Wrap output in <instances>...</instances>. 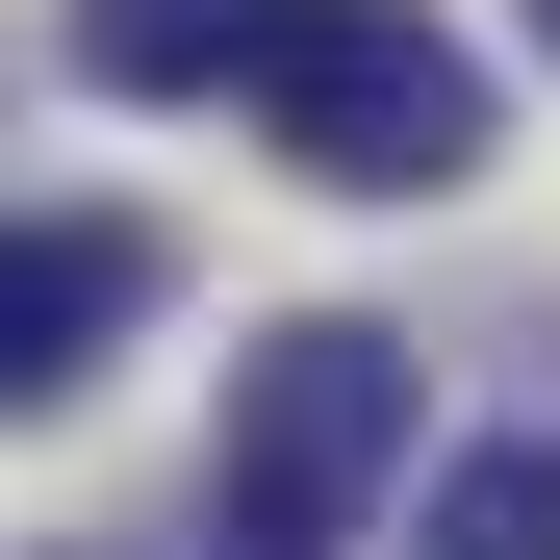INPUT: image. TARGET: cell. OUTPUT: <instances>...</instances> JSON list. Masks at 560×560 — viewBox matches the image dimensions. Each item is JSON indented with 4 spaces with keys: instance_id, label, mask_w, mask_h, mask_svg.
Instances as JSON below:
<instances>
[{
    "instance_id": "6da1fadb",
    "label": "cell",
    "mask_w": 560,
    "mask_h": 560,
    "mask_svg": "<svg viewBox=\"0 0 560 560\" xmlns=\"http://www.w3.org/2000/svg\"><path fill=\"white\" fill-rule=\"evenodd\" d=\"M255 153L331 178V205H458V178H485V51H458L433 0H280Z\"/></svg>"
},
{
    "instance_id": "7a4b0ae2",
    "label": "cell",
    "mask_w": 560,
    "mask_h": 560,
    "mask_svg": "<svg viewBox=\"0 0 560 560\" xmlns=\"http://www.w3.org/2000/svg\"><path fill=\"white\" fill-rule=\"evenodd\" d=\"M383 485H408V331H357V306L255 331V357H230V433H205L230 560H331Z\"/></svg>"
},
{
    "instance_id": "3957f363",
    "label": "cell",
    "mask_w": 560,
    "mask_h": 560,
    "mask_svg": "<svg viewBox=\"0 0 560 560\" xmlns=\"http://www.w3.org/2000/svg\"><path fill=\"white\" fill-rule=\"evenodd\" d=\"M128 306H153V230H128V205H51L26 255H0V383H26V408H51V383H103V331H128Z\"/></svg>"
},
{
    "instance_id": "277c9868",
    "label": "cell",
    "mask_w": 560,
    "mask_h": 560,
    "mask_svg": "<svg viewBox=\"0 0 560 560\" xmlns=\"http://www.w3.org/2000/svg\"><path fill=\"white\" fill-rule=\"evenodd\" d=\"M77 103H205V77H255L280 51V0H77Z\"/></svg>"
},
{
    "instance_id": "5b68a950",
    "label": "cell",
    "mask_w": 560,
    "mask_h": 560,
    "mask_svg": "<svg viewBox=\"0 0 560 560\" xmlns=\"http://www.w3.org/2000/svg\"><path fill=\"white\" fill-rule=\"evenodd\" d=\"M408 560H560V433H485V458H433Z\"/></svg>"
},
{
    "instance_id": "8992f818",
    "label": "cell",
    "mask_w": 560,
    "mask_h": 560,
    "mask_svg": "<svg viewBox=\"0 0 560 560\" xmlns=\"http://www.w3.org/2000/svg\"><path fill=\"white\" fill-rule=\"evenodd\" d=\"M535 51H560V0H535Z\"/></svg>"
}]
</instances>
